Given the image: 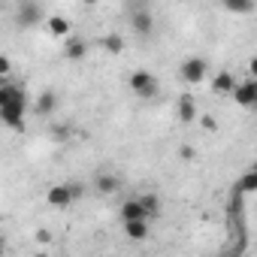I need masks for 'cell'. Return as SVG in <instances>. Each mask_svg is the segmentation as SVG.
<instances>
[{
	"label": "cell",
	"instance_id": "15",
	"mask_svg": "<svg viewBox=\"0 0 257 257\" xmlns=\"http://www.w3.org/2000/svg\"><path fill=\"white\" fill-rule=\"evenodd\" d=\"M55 109V94L52 91H46V94H40V103H37V112L40 115H46V112H52Z\"/></svg>",
	"mask_w": 257,
	"mask_h": 257
},
{
	"label": "cell",
	"instance_id": "19",
	"mask_svg": "<svg viewBox=\"0 0 257 257\" xmlns=\"http://www.w3.org/2000/svg\"><path fill=\"white\" fill-rule=\"evenodd\" d=\"M248 79H254V82H257V55L248 61Z\"/></svg>",
	"mask_w": 257,
	"mask_h": 257
},
{
	"label": "cell",
	"instance_id": "20",
	"mask_svg": "<svg viewBox=\"0 0 257 257\" xmlns=\"http://www.w3.org/2000/svg\"><path fill=\"white\" fill-rule=\"evenodd\" d=\"M52 134H55L58 140H67V137H70V127H64V124H58V127H55V131H52Z\"/></svg>",
	"mask_w": 257,
	"mask_h": 257
},
{
	"label": "cell",
	"instance_id": "22",
	"mask_svg": "<svg viewBox=\"0 0 257 257\" xmlns=\"http://www.w3.org/2000/svg\"><path fill=\"white\" fill-rule=\"evenodd\" d=\"M203 127H206V131H215V121H212V118L206 115V118H203Z\"/></svg>",
	"mask_w": 257,
	"mask_h": 257
},
{
	"label": "cell",
	"instance_id": "13",
	"mask_svg": "<svg viewBox=\"0 0 257 257\" xmlns=\"http://www.w3.org/2000/svg\"><path fill=\"white\" fill-rule=\"evenodd\" d=\"M49 31L58 34V37H67L70 34V22L64 16H49Z\"/></svg>",
	"mask_w": 257,
	"mask_h": 257
},
{
	"label": "cell",
	"instance_id": "12",
	"mask_svg": "<svg viewBox=\"0 0 257 257\" xmlns=\"http://www.w3.org/2000/svg\"><path fill=\"white\" fill-rule=\"evenodd\" d=\"M215 91H221V94H233L236 91V79H233V73H218L215 76Z\"/></svg>",
	"mask_w": 257,
	"mask_h": 257
},
{
	"label": "cell",
	"instance_id": "1",
	"mask_svg": "<svg viewBox=\"0 0 257 257\" xmlns=\"http://www.w3.org/2000/svg\"><path fill=\"white\" fill-rule=\"evenodd\" d=\"M0 112H4V121L10 127H22L25 118V91L13 82H7L0 88Z\"/></svg>",
	"mask_w": 257,
	"mask_h": 257
},
{
	"label": "cell",
	"instance_id": "4",
	"mask_svg": "<svg viewBox=\"0 0 257 257\" xmlns=\"http://www.w3.org/2000/svg\"><path fill=\"white\" fill-rule=\"evenodd\" d=\"M131 88H134L140 97H155V94H158V79H155V73H149V70H134V73H131Z\"/></svg>",
	"mask_w": 257,
	"mask_h": 257
},
{
	"label": "cell",
	"instance_id": "17",
	"mask_svg": "<svg viewBox=\"0 0 257 257\" xmlns=\"http://www.w3.org/2000/svg\"><path fill=\"white\" fill-rule=\"evenodd\" d=\"M140 200H143V206L149 209V215L155 218V215H158V206H161V203H158V197H155V194H146V197H140Z\"/></svg>",
	"mask_w": 257,
	"mask_h": 257
},
{
	"label": "cell",
	"instance_id": "5",
	"mask_svg": "<svg viewBox=\"0 0 257 257\" xmlns=\"http://www.w3.org/2000/svg\"><path fill=\"white\" fill-rule=\"evenodd\" d=\"M131 28L137 31V34H152V28H155V19H152V13H149V7H131Z\"/></svg>",
	"mask_w": 257,
	"mask_h": 257
},
{
	"label": "cell",
	"instance_id": "23",
	"mask_svg": "<svg viewBox=\"0 0 257 257\" xmlns=\"http://www.w3.org/2000/svg\"><path fill=\"white\" fill-rule=\"evenodd\" d=\"M37 257H49V254H37Z\"/></svg>",
	"mask_w": 257,
	"mask_h": 257
},
{
	"label": "cell",
	"instance_id": "16",
	"mask_svg": "<svg viewBox=\"0 0 257 257\" xmlns=\"http://www.w3.org/2000/svg\"><path fill=\"white\" fill-rule=\"evenodd\" d=\"M85 52H88V46H85L82 40H70V43H67V58H82Z\"/></svg>",
	"mask_w": 257,
	"mask_h": 257
},
{
	"label": "cell",
	"instance_id": "11",
	"mask_svg": "<svg viewBox=\"0 0 257 257\" xmlns=\"http://www.w3.org/2000/svg\"><path fill=\"white\" fill-rule=\"evenodd\" d=\"M124 233H127V239L143 242V239H149L152 227H149V221H134V224H124Z\"/></svg>",
	"mask_w": 257,
	"mask_h": 257
},
{
	"label": "cell",
	"instance_id": "9",
	"mask_svg": "<svg viewBox=\"0 0 257 257\" xmlns=\"http://www.w3.org/2000/svg\"><path fill=\"white\" fill-rule=\"evenodd\" d=\"M94 188H97V194H103V197H109V194H118L121 191V179L115 176V173H97V179H94Z\"/></svg>",
	"mask_w": 257,
	"mask_h": 257
},
{
	"label": "cell",
	"instance_id": "14",
	"mask_svg": "<svg viewBox=\"0 0 257 257\" xmlns=\"http://www.w3.org/2000/svg\"><path fill=\"white\" fill-rule=\"evenodd\" d=\"M100 46H103L106 52H112V55H118V52L124 49V40H121L118 34H109V37H103V40H100Z\"/></svg>",
	"mask_w": 257,
	"mask_h": 257
},
{
	"label": "cell",
	"instance_id": "7",
	"mask_svg": "<svg viewBox=\"0 0 257 257\" xmlns=\"http://www.w3.org/2000/svg\"><path fill=\"white\" fill-rule=\"evenodd\" d=\"M206 73H209V64H206L203 58H188V61L182 64V79H185V82H203Z\"/></svg>",
	"mask_w": 257,
	"mask_h": 257
},
{
	"label": "cell",
	"instance_id": "8",
	"mask_svg": "<svg viewBox=\"0 0 257 257\" xmlns=\"http://www.w3.org/2000/svg\"><path fill=\"white\" fill-rule=\"evenodd\" d=\"M233 100H236L239 106H257V82H254V79L239 82L236 91H233Z\"/></svg>",
	"mask_w": 257,
	"mask_h": 257
},
{
	"label": "cell",
	"instance_id": "10",
	"mask_svg": "<svg viewBox=\"0 0 257 257\" xmlns=\"http://www.w3.org/2000/svg\"><path fill=\"white\" fill-rule=\"evenodd\" d=\"M179 118H182V124H194L197 121V103H194L191 94H182V100H179Z\"/></svg>",
	"mask_w": 257,
	"mask_h": 257
},
{
	"label": "cell",
	"instance_id": "18",
	"mask_svg": "<svg viewBox=\"0 0 257 257\" xmlns=\"http://www.w3.org/2000/svg\"><path fill=\"white\" fill-rule=\"evenodd\" d=\"M227 10H230V13H251L254 4H227Z\"/></svg>",
	"mask_w": 257,
	"mask_h": 257
},
{
	"label": "cell",
	"instance_id": "3",
	"mask_svg": "<svg viewBox=\"0 0 257 257\" xmlns=\"http://www.w3.org/2000/svg\"><path fill=\"white\" fill-rule=\"evenodd\" d=\"M118 218H121V224H134V221H152V215H149V209L143 206V200H140V197H134V200H124V203H121V209H118Z\"/></svg>",
	"mask_w": 257,
	"mask_h": 257
},
{
	"label": "cell",
	"instance_id": "6",
	"mask_svg": "<svg viewBox=\"0 0 257 257\" xmlns=\"http://www.w3.org/2000/svg\"><path fill=\"white\" fill-rule=\"evenodd\" d=\"M16 16H19V22L22 25H40L43 19H46V10L40 7V4H31V0H25V4H19L16 7Z\"/></svg>",
	"mask_w": 257,
	"mask_h": 257
},
{
	"label": "cell",
	"instance_id": "21",
	"mask_svg": "<svg viewBox=\"0 0 257 257\" xmlns=\"http://www.w3.org/2000/svg\"><path fill=\"white\" fill-rule=\"evenodd\" d=\"M0 73H4V76H10V58H7V55L0 58Z\"/></svg>",
	"mask_w": 257,
	"mask_h": 257
},
{
	"label": "cell",
	"instance_id": "2",
	"mask_svg": "<svg viewBox=\"0 0 257 257\" xmlns=\"http://www.w3.org/2000/svg\"><path fill=\"white\" fill-rule=\"evenodd\" d=\"M79 194H82V185H52L49 194H46V200H49V206L64 209L73 200H79Z\"/></svg>",
	"mask_w": 257,
	"mask_h": 257
}]
</instances>
